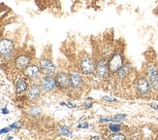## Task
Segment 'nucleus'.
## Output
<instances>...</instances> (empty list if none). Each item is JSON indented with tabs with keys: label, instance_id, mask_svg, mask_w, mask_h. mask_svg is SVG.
Wrapping results in <instances>:
<instances>
[{
	"label": "nucleus",
	"instance_id": "nucleus-1",
	"mask_svg": "<svg viewBox=\"0 0 158 140\" xmlns=\"http://www.w3.org/2000/svg\"><path fill=\"white\" fill-rule=\"evenodd\" d=\"M134 89L136 90V93L138 94L140 96L143 97H148L152 94V87H150L149 81L148 79V77L145 75L138 76L134 81Z\"/></svg>",
	"mask_w": 158,
	"mask_h": 140
},
{
	"label": "nucleus",
	"instance_id": "nucleus-2",
	"mask_svg": "<svg viewBox=\"0 0 158 140\" xmlns=\"http://www.w3.org/2000/svg\"><path fill=\"white\" fill-rule=\"evenodd\" d=\"M95 59L90 55H84L79 61V70L82 75L91 76L95 74Z\"/></svg>",
	"mask_w": 158,
	"mask_h": 140
},
{
	"label": "nucleus",
	"instance_id": "nucleus-3",
	"mask_svg": "<svg viewBox=\"0 0 158 140\" xmlns=\"http://www.w3.org/2000/svg\"><path fill=\"white\" fill-rule=\"evenodd\" d=\"M125 58L124 55L120 52H114L113 53L110 58L108 59V65L111 74H115L120 69V67L124 64Z\"/></svg>",
	"mask_w": 158,
	"mask_h": 140
},
{
	"label": "nucleus",
	"instance_id": "nucleus-4",
	"mask_svg": "<svg viewBox=\"0 0 158 140\" xmlns=\"http://www.w3.org/2000/svg\"><path fill=\"white\" fill-rule=\"evenodd\" d=\"M95 75L100 80H107L110 78L111 72L108 65V59L101 58L95 61Z\"/></svg>",
	"mask_w": 158,
	"mask_h": 140
},
{
	"label": "nucleus",
	"instance_id": "nucleus-5",
	"mask_svg": "<svg viewBox=\"0 0 158 140\" xmlns=\"http://www.w3.org/2000/svg\"><path fill=\"white\" fill-rule=\"evenodd\" d=\"M147 77L150 87L155 93H158V66L155 63H149L147 66Z\"/></svg>",
	"mask_w": 158,
	"mask_h": 140
},
{
	"label": "nucleus",
	"instance_id": "nucleus-6",
	"mask_svg": "<svg viewBox=\"0 0 158 140\" xmlns=\"http://www.w3.org/2000/svg\"><path fill=\"white\" fill-rule=\"evenodd\" d=\"M15 43L9 38H0V57L8 59L14 54Z\"/></svg>",
	"mask_w": 158,
	"mask_h": 140
},
{
	"label": "nucleus",
	"instance_id": "nucleus-7",
	"mask_svg": "<svg viewBox=\"0 0 158 140\" xmlns=\"http://www.w3.org/2000/svg\"><path fill=\"white\" fill-rule=\"evenodd\" d=\"M69 74L71 80V89H73L74 90H82L85 85L81 72L77 69H72L70 70Z\"/></svg>",
	"mask_w": 158,
	"mask_h": 140
},
{
	"label": "nucleus",
	"instance_id": "nucleus-8",
	"mask_svg": "<svg viewBox=\"0 0 158 140\" xmlns=\"http://www.w3.org/2000/svg\"><path fill=\"white\" fill-rule=\"evenodd\" d=\"M41 88L46 93H52L57 89L56 80L52 75H44L41 78Z\"/></svg>",
	"mask_w": 158,
	"mask_h": 140
},
{
	"label": "nucleus",
	"instance_id": "nucleus-9",
	"mask_svg": "<svg viewBox=\"0 0 158 140\" xmlns=\"http://www.w3.org/2000/svg\"><path fill=\"white\" fill-rule=\"evenodd\" d=\"M56 80L57 84V88L61 90H69L71 89V80L70 74L65 71H59L56 75Z\"/></svg>",
	"mask_w": 158,
	"mask_h": 140
},
{
	"label": "nucleus",
	"instance_id": "nucleus-10",
	"mask_svg": "<svg viewBox=\"0 0 158 140\" xmlns=\"http://www.w3.org/2000/svg\"><path fill=\"white\" fill-rule=\"evenodd\" d=\"M39 67L44 75L53 76L56 73V67L53 62L49 59H42L39 62Z\"/></svg>",
	"mask_w": 158,
	"mask_h": 140
},
{
	"label": "nucleus",
	"instance_id": "nucleus-11",
	"mask_svg": "<svg viewBox=\"0 0 158 140\" xmlns=\"http://www.w3.org/2000/svg\"><path fill=\"white\" fill-rule=\"evenodd\" d=\"M24 75L32 81H38L41 80V76H42V71L38 65L36 64H30L24 69Z\"/></svg>",
	"mask_w": 158,
	"mask_h": 140
},
{
	"label": "nucleus",
	"instance_id": "nucleus-12",
	"mask_svg": "<svg viewBox=\"0 0 158 140\" xmlns=\"http://www.w3.org/2000/svg\"><path fill=\"white\" fill-rule=\"evenodd\" d=\"M15 67L20 71H24V69L31 64V59L28 55H20L15 59Z\"/></svg>",
	"mask_w": 158,
	"mask_h": 140
},
{
	"label": "nucleus",
	"instance_id": "nucleus-13",
	"mask_svg": "<svg viewBox=\"0 0 158 140\" xmlns=\"http://www.w3.org/2000/svg\"><path fill=\"white\" fill-rule=\"evenodd\" d=\"M42 90H43L41 88V85H39L37 83H33L29 87V89L27 90V97H28V99H30L31 101H35L41 95V92H42Z\"/></svg>",
	"mask_w": 158,
	"mask_h": 140
},
{
	"label": "nucleus",
	"instance_id": "nucleus-14",
	"mask_svg": "<svg viewBox=\"0 0 158 140\" xmlns=\"http://www.w3.org/2000/svg\"><path fill=\"white\" fill-rule=\"evenodd\" d=\"M131 71H132V65H131V63H130L129 61H126L125 60L124 64H123L120 67V69L118 70V71L115 73L116 78L119 79V80H124V79H126L127 77L130 75Z\"/></svg>",
	"mask_w": 158,
	"mask_h": 140
},
{
	"label": "nucleus",
	"instance_id": "nucleus-15",
	"mask_svg": "<svg viewBox=\"0 0 158 140\" xmlns=\"http://www.w3.org/2000/svg\"><path fill=\"white\" fill-rule=\"evenodd\" d=\"M29 87L30 86H29V84L26 79L20 78L16 82V93L18 94H23V93L26 92V90L29 89Z\"/></svg>",
	"mask_w": 158,
	"mask_h": 140
},
{
	"label": "nucleus",
	"instance_id": "nucleus-16",
	"mask_svg": "<svg viewBox=\"0 0 158 140\" xmlns=\"http://www.w3.org/2000/svg\"><path fill=\"white\" fill-rule=\"evenodd\" d=\"M57 131H58V135H60V136H65V137H72L73 136L72 129L66 125H60Z\"/></svg>",
	"mask_w": 158,
	"mask_h": 140
},
{
	"label": "nucleus",
	"instance_id": "nucleus-17",
	"mask_svg": "<svg viewBox=\"0 0 158 140\" xmlns=\"http://www.w3.org/2000/svg\"><path fill=\"white\" fill-rule=\"evenodd\" d=\"M122 129V125L118 122H111L108 125V129L110 132H118Z\"/></svg>",
	"mask_w": 158,
	"mask_h": 140
},
{
	"label": "nucleus",
	"instance_id": "nucleus-18",
	"mask_svg": "<svg viewBox=\"0 0 158 140\" xmlns=\"http://www.w3.org/2000/svg\"><path fill=\"white\" fill-rule=\"evenodd\" d=\"M28 114L32 118H39L42 116V111H41V109L37 106H32L28 110Z\"/></svg>",
	"mask_w": 158,
	"mask_h": 140
},
{
	"label": "nucleus",
	"instance_id": "nucleus-19",
	"mask_svg": "<svg viewBox=\"0 0 158 140\" xmlns=\"http://www.w3.org/2000/svg\"><path fill=\"white\" fill-rule=\"evenodd\" d=\"M109 139H113V140H124L126 139V135L122 132H111V134L108 136Z\"/></svg>",
	"mask_w": 158,
	"mask_h": 140
},
{
	"label": "nucleus",
	"instance_id": "nucleus-20",
	"mask_svg": "<svg viewBox=\"0 0 158 140\" xmlns=\"http://www.w3.org/2000/svg\"><path fill=\"white\" fill-rule=\"evenodd\" d=\"M101 100L105 103H115V102H118V99L114 98V97H112V96H109V95H104L101 98Z\"/></svg>",
	"mask_w": 158,
	"mask_h": 140
},
{
	"label": "nucleus",
	"instance_id": "nucleus-21",
	"mask_svg": "<svg viewBox=\"0 0 158 140\" xmlns=\"http://www.w3.org/2000/svg\"><path fill=\"white\" fill-rule=\"evenodd\" d=\"M111 122H115L114 117H110V116H106V117H101L99 119V123L103 124V123H111Z\"/></svg>",
	"mask_w": 158,
	"mask_h": 140
},
{
	"label": "nucleus",
	"instance_id": "nucleus-22",
	"mask_svg": "<svg viewBox=\"0 0 158 140\" xmlns=\"http://www.w3.org/2000/svg\"><path fill=\"white\" fill-rule=\"evenodd\" d=\"M61 106H65L69 109H73V108H77V104L74 103L72 101H67V102H61L60 103Z\"/></svg>",
	"mask_w": 158,
	"mask_h": 140
},
{
	"label": "nucleus",
	"instance_id": "nucleus-23",
	"mask_svg": "<svg viewBox=\"0 0 158 140\" xmlns=\"http://www.w3.org/2000/svg\"><path fill=\"white\" fill-rule=\"evenodd\" d=\"M126 118H127V114H116V115L114 116V121L115 122H118V123L124 121Z\"/></svg>",
	"mask_w": 158,
	"mask_h": 140
},
{
	"label": "nucleus",
	"instance_id": "nucleus-24",
	"mask_svg": "<svg viewBox=\"0 0 158 140\" xmlns=\"http://www.w3.org/2000/svg\"><path fill=\"white\" fill-rule=\"evenodd\" d=\"M89 124L87 122H85V121H82V122H79V124L77 125V128L79 129H89Z\"/></svg>",
	"mask_w": 158,
	"mask_h": 140
},
{
	"label": "nucleus",
	"instance_id": "nucleus-25",
	"mask_svg": "<svg viewBox=\"0 0 158 140\" xmlns=\"http://www.w3.org/2000/svg\"><path fill=\"white\" fill-rule=\"evenodd\" d=\"M9 128L11 129H19L22 128V123L20 122H16V123H13L9 125Z\"/></svg>",
	"mask_w": 158,
	"mask_h": 140
},
{
	"label": "nucleus",
	"instance_id": "nucleus-26",
	"mask_svg": "<svg viewBox=\"0 0 158 140\" xmlns=\"http://www.w3.org/2000/svg\"><path fill=\"white\" fill-rule=\"evenodd\" d=\"M93 106V101H85L84 104H82V107H84L85 110H89L91 109Z\"/></svg>",
	"mask_w": 158,
	"mask_h": 140
},
{
	"label": "nucleus",
	"instance_id": "nucleus-27",
	"mask_svg": "<svg viewBox=\"0 0 158 140\" xmlns=\"http://www.w3.org/2000/svg\"><path fill=\"white\" fill-rule=\"evenodd\" d=\"M10 128H4L2 129H0V135H2V134H6V133H9L10 132Z\"/></svg>",
	"mask_w": 158,
	"mask_h": 140
},
{
	"label": "nucleus",
	"instance_id": "nucleus-28",
	"mask_svg": "<svg viewBox=\"0 0 158 140\" xmlns=\"http://www.w3.org/2000/svg\"><path fill=\"white\" fill-rule=\"evenodd\" d=\"M149 107L153 110H158V103H149Z\"/></svg>",
	"mask_w": 158,
	"mask_h": 140
},
{
	"label": "nucleus",
	"instance_id": "nucleus-29",
	"mask_svg": "<svg viewBox=\"0 0 158 140\" xmlns=\"http://www.w3.org/2000/svg\"><path fill=\"white\" fill-rule=\"evenodd\" d=\"M1 113H2V114H5V115H7V114H9L10 112H9V110H8V109H7V108L5 107V108H3V109L1 110Z\"/></svg>",
	"mask_w": 158,
	"mask_h": 140
},
{
	"label": "nucleus",
	"instance_id": "nucleus-30",
	"mask_svg": "<svg viewBox=\"0 0 158 140\" xmlns=\"http://www.w3.org/2000/svg\"><path fill=\"white\" fill-rule=\"evenodd\" d=\"M90 139H101V136H99V135H94V136H90Z\"/></svg>",
	"mask_w": 158,
	"mask_h": 140
},
{
	"label": "nucleus",
	"instance_id": "nucleus-31",
	"mask_svg": "<svg viewBox=\"0 0 158 140\" xmlns=\"http://www.w3.org/2000/svg\"><path fill=\"white\" fill-rule=\"evenodd\" d=\"M86 100L87 101H93V98H92V97H87Z\"/></svg>",
	"mask_w": 158,
	"mask_h": 140
},
{
	"label": "nucleus",
	"instance_id": "nucleus-32",
	"mask_svg": "<svg viewBox=\"0 0 158 140\" xmlns=\"http://www.w3.org/2000/svg\"><path fill=\"white\" fill-rule=\"evenodd\" d=\"M7 139H8V140H10V139H13V136H8V137H7Z\"/></svg>",
	"mask_w": 158,
	"mask_h": 140
},
{
	"label": "nucleus",
	"instance_id": "nucleus-33",
	"mask_svg": "<svg viewBox=\"0 0 158 140\" xmlns=\"http://www.w3.org/2000/svg\"><path fill=\"white\" fill-rule=\"evenodd\" d=\"M157 120H158V118H157Z\"/></svg>",
	"mask_w": 158,
	"mask_h": 140
}]
</instances>
